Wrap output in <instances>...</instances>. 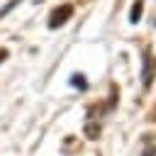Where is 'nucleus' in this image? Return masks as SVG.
<instances>
[{"instance_id":"1","label":"nucleus","mask_w":156,"mask_h":156,"mask_svg":"<svg viewBox=\"0 0 156 156\" xmlns=\"http://www.w3.org/2000/svg\"><path fill=\"white\" fill-rule=\"evenodd\" d=\"M71 15H73V5H58L51 15H49V27L51 29H56V27H61V24H66L68 20H71Z\"/></svg>"},{"instance_id":"5","label":"nucleus","mask_w":156,"mask_h":156,"mask_svg":"<svg viewBox=\"0 0 156 156\" xmlns=\"http://www.w3.org/2000/svg\"><path fill=\"white\" fill-rule=\"evenodd\" d=\"M73 85H78V88H85V80H83V76H73V80H71Z\"/></svg>"},{"instance_id":"4","label":"nucleus","mask_w":156,"mask_h":156,"mask_svg":"<svg viewBox=\"0 0 156 156\" xmlns=\"http://www.w3.org/2000/svg\"><path fill=\"white\" fill-rule=\"evenodd\" d=\"M17 2H20V0H10V2H7V5H5L2 10H0V17H5V15H7V12H10V10H12L15 5H17Z\"/></svg>"},{"instance_id":"2","label":"nucleus","mask_w":156,"mask_h":156,"mask_svg":"<svg viewBox=\"0 0 156 156\" xmlns=\"http://www.w3.org/2000/svg\"><path fill=\"white\" fill-rule=\"evenodd\" d=\"M154 73H156V58L151 56V51L144 54V71H141V78H144V88L151 85L154 80Z\"/></svg>"},{"instance_id":"3","label":"nucleus","mask_w":156,"mask_h":156,"mask_svg":"<svg viewBox=\"0 0 156 156\" xmlns=\"http://www.w3.org/2000/svg\"><path fill=\"white\" fill-rule=\"evenodd\" d=\"M141 12H144V0H136V2L132 5V12H129V22H139Z\"/></svg>"},{"instance_id":"6","label":"nucleus","mask_w":156,"mask_h":156,"mask_svg":"<svg viewBox=\"0 0 156 156\" xmlns=\"http://www.w3.org/2000/svg\"><path fill=\"white\" fill-rule=\"evenodd\" d=\"M5 56H7V51H5V49H0V61H2Z\"/></svg>"}]
</instances>
